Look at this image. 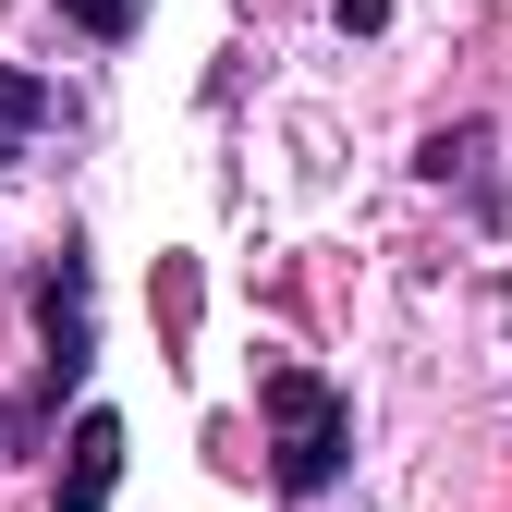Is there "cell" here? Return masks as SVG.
<instances>
[{
    "mask_svg": "<svg viewBox=\"0 0 512 512\" xmlns=\"http://www.w3.org/2000/svg\"><path fill=\"white\" fill-rule=\"evenodd\" d=\"M256 415H269V476L293 500H317V488L354 464V403L317 366H256Z\"/></svg>",
    "mask_w": 512,
    "mask_h": 512,
    "instance_id": "obj_1",
    "label": "cell"
},
{
    "mask_svg": "<svg viewBox=\"0 0 512 512\" xmlns=\"http://www.w3.org/2000/svg\"><path fill=\"white\" fill-rule=\"evenodd\" d=\"M37 342H49V391H74L86 354H98V293H86V256L61 244V269L37 281Z\"/></svg>",
    "mask_w": 512,
    "mask_h": 512,
    "instance_id": "obj_2",
    "label": "cell"
},
{
    "mask_svg": "<svg viewBox=\"0 0 512 512\" xmlns=\"http://www.w3.org/2000/svg\"><path fill=\"white\" fill-rule=\"evenodd\" d=\"M110 488H122V415L86 403L74 439H61V512H110Z\"/></svg>",
    "mask_w": 512,
    "mask_h": 512,
    "instance_id": "obj_3",
    "label": "cell"
},
{
    "mask_svg": "<svg viewBox=\"0 0 512 512\" xmlns=\"http://www.w3.org/2000/svg\"><path fill=\"white\" fill-rule=\"evenodd\" d=\"M37 122H61V86H37V74H13V61H0V135H37Z\"/></svg>",
    "mask_w": 512,
    "mask_h": 512,
    "instance_id": "obj_4",
    "label": "cell"
},
{
    "mask_svg": "<svg viewBox=\"0 0 512 512\" xmlns=\"http://www.w3.org/2000/svg\"><path fill=\"white\" fill-rule=\"evenodd\" d=\"M476 159H488V135H476V122H464V135H427V183H476ZM476 196H488V183H476Z\"/></svg>",
    "mask_w": 512,
    "mask_h": 512,
    "instance_id": "obj_5",
    "label": "cell"
},
{
    "mask_svg": "<svg viewBox=\"0 0 512 512\" xmlns=\"http://www.w3.org/2000/svg\"><path fill=\"white\" fill-rule=\"evenodd\" d=\"M61 13H74V25H86L98 49H122V37H135V25H147V0H61Z\"/></svg>",
    "mask_w": 512,
    "mask_h": 512,
    "instance_id": "obj_6",
    "label": "cell"
},
{
    "mask_svg": "<svg viewBox=\"0 0 512 512\" xmlns=\"http://www.w3.org/2000/svg\"><path fill=\"white\" fill-rule=\"evenodd\" d=\"M391 25V0H342V37H378Z\"/></svg>",
    "mask_w": 512,
    "mask_h": 512,
    "instance_id": "obj_7",
    "label": "cell"
},
{
    "mask_svg": "<svg viewBox=\"0 0 512 512\" xmlns=\"http://www.w3.org/2000/svg\"><path fill=\"white\" fill-rule=\"evenodd\" d=\"M13 159H25V147H13V135H0V171H13Z\"/></svg>",
    "mask_w": 512,
    "mask_h": 512,
    "instance_id": "obj_8",
    "label": "cell"
}]
</instances>
